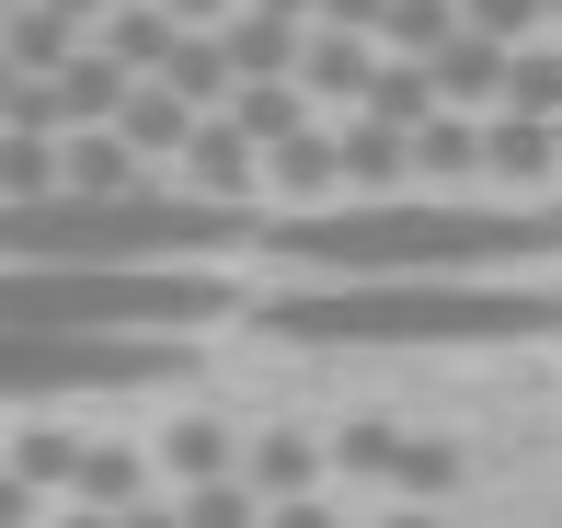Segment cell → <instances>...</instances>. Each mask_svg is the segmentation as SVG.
<instances>
[{
	"label": "cell",
	"mask_w": 562,
	"mask_h": 528,
	"mask_svg": "<svg viewBox=\"0 0 562 528\" xmlns=\"http://www.w3.org/2000/svg\"><path fill=\"white\" fill-rule=\"evenodd\" d=\"M299 276H517L562 254V207H494V195H356V207H276L252 218Z\"/></svg>",
	"instance_id": "1"
},
{
	"label": "cell",
	"mask_w": 562,
	"mask_h": 528,
	"mask_svg": "<svg viewBox=\"0 0 562 528\" xmlns=\"http://www.w3.org/2000/svg\"><path fill=\"white\" fill-rule=\"evenodd\" d=\"M252 322L288 345H540L562 334V288H528V276H311V288H276Z\"/></svg>",
	"instance_id": "2"
},
{
	"label": "cell",
	"mask_w": 562,
	"mask_h": 528,
	"mask_svg": "<svg viewBox=\"0 0 562 528\" xmlns=\"http://www.w3.org/2000/svg\"><path fill=\"white\" fill-rule=\"evenodd\" d=\"M229 241H252V207L184 184H115V195H0V265H207Z\"/></svg>",
	"instance_id": "3"
},
{
	"label": "cell",
	"mask_w": 562,
	"mask_h": 528,
	"mask_svg": "<svg viewBox=\"0 0 562 528\" xmlns=\"http://www.w3.org/2000/svg\"><path fill=\"white\" fill-rule=\"evenodd\" d=\"M229 322L218 265H0V334H161Z\"/></svg>",
	"instance_id": "4"
},
{
	"label": "cell",
	"mask_w": 562,
	"mask_h": 528,
	"mask_svg": "<svg viewBox=\"0 0 562 528\" xmlns=\"http://www.w3.org/2000/svg\"><path fill=\"white\" fill-rule=\"evenodd\" d=\"M184 345L161 334H0V402H92V391H161Z\"/></svg>",
	"instance_id": "5"
},
{
	"label": "cell",
	"mask_w": 562,
	"mask_h": 528,
	"mask_svg": "<svg viewBox=\"0 0 562 528\" xmlns=\"http://www.w3.org/2000/svg\"><path fill=\"white\" fill-rule=\"evenodd\" d=\"M252 483H265V494H299V483H311V448H299V437H265V448H252Z\"/></svg>",
	"instance_id": "6"
},
{
	"label": "cell",
	"mask_w": 562,
	"mask_h": 528,
	"mask_svg": "<svg viewBox=\"0 0 562 528\" xmlns=\"http://www.w3.org/2000/svg\"><path fill=\"white\" fill-rule=\"evenodd\" d=\"M184 528H252V506H241L229 483H195V494H184Z\"/></svg>",
	"instance_id": "7"
},
{
	"label": "cell",
	"mask_w": 562,
	"mask_h": 528,
	"mask_svg": "<svg viewBox=\"0 0 562 528\" xmlns=\"http://www.w3.org/2000/svg\"><path fill=\"white\" fill-rule=\"evenodd\" d=\"M23 517H35V506H23V483H0V528H23Z\"/></svg>",
	"instance_id": "8"
}]
</instances>
